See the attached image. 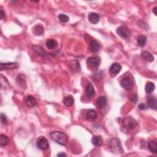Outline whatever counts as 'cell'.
Instances as JSON below:
<instances>
[{
  "label": "cell",
  "mask_w": 157,
  "mask_h": 157,
  "mask_svg": "<svg viewBox=\"0 0 157 157\" xmlns=\"http://www.w3.org/2000/svg\"><path fill=\"white\" fill-rule=\"evenodd\" d=\"M137 125V121L131 117H126L122 120V125L127 130H133Z\"/></svg>",
  "instance_id": "7a4b0ae2"
},
{
  "label": "cell",
  "mask_w": 157,
  "mask_h": 157,
  "mask_svg": "<svg viewBox=\"0 0 157 157\" xmlns=\"http://www.w3.org/2000/svg\"><path fill=\"white\" fill-rule=\"evenodd\" d=\"M100 15L95 12H91L88 15V20L93 24H96L100 21Z\"/></svg>",
  "instance_id": "4fadbf2b"
},
{
  "label": "cell",
  "mask_w": 157,
  "mask_h": 157,
  "mask_svg": "<svg viewBox=\"0 0 157 157\" xmlns=\"http://www.w3.org/2000/svg\"><path fill=\"white\" fill-rule=\"evenodd\" d=\"M97 118V113L96 111L93 109H90L87 113L86 119L87 120L93 121L95 120Z\"/></svg>",
  "instance_id": "ac0fdd59"
},
{
  "label": "cell",
  "mask_w": 157,
  "mask_h": 157,
  "mask_svg": "<svg viewBox=\"0 0 157 157\" xmlns=\"http://www.w3.org/2000/svg\"><path fill=\"white\" fill-rule=\"evenodd\" d=\"M96 105L99 109H103L107 105V98L105 96H100L96 100Z\"/></svg>",
  "instance_id": "9a60e30c"
},
{
  "label": "cell",
  "mask_w": 157,
  "mask_h": 157,
  "mask_svg": "<svg viewBox=\"0 0 157 157\" xmlns=\"http://www.w3.org/2000/svg\"><path fill=\"white\" fill-rule=\"evenodd\" d=\"M89 48L90 51L92 53H96L100 51L101 48V46L100 43L97 41L92 40L90 41L89 44Z\"/></svg>",
  "instance_id": "8fae6325"
},
{
  "label": "cell",
  "mask_w": 157,
  "mask_h": 157,
  "mask_svg": "<svg viewBox=\"0 0 157 157\" xmlns=\"http://www.w3.org/2000/svg\"><path fill=\"white\" fill-rule=\"evenodd\" d=\"M148 148L149 150L154 154H156L157 152V144L155 141H151L149 142Z\"/></svg>",
  "instance_id": "d4e9b609"
},
{
  "label": "cell",
  "mask_w": 157,
  "mask_h": 157,
  "mask_svg": "<svg viewBox=\"0 0 157 157\" xmlns=\"http://www.w3.org/2000/svg\"><path fill=\"white\" fill-rule=\"evenodd\" d=\"M10 87L9 83L6 78L1 74V88L3 90H8Z\"/></svg>",
  "instance_id": "7402d4cb"
},
{
  "label": "cell",
  "mask_w": 157,
  "mask_h": 157,
  "mask_svg": "<svg viewBox=\"0 0 157 157\" xmlns=\"http://www.w3.org/2000/svg\"><path fill=\"white\" fill-rule=\"evenodd\" d=\"M138 108L140 110L144 111V110H145L147 109V106L145 104H144V103H141V104H140L139 105Z\"/></svg>",
  "instance_id": "4dcf8cb0"
},
{
  "label": "cell",
  "mask_w": 157,
  "mask_h": 157,
  "mask_svg": "<svg viewBox=\"0 0 157 157\" xmlns=\"http://www.w3.org/2000/svg\"><path fill=\"white\" fill-rule=\"evenodd\" d=\"M147 104L152 109H156L157 107V101L155 96H149L147 99Z\"/></svg>",
  "instance_id": "5bb4252c"
},
{
  "label": "cell",
  "mask_w": 157,
  "mask_h": 157,
  "mask_svg": "<svg viewBox=\"0 0 157 157\" xmlns=\"http://www.w3.org/2000/svg\"><path fill=\"white\" fill-rule=\"evenodd\" d=\"M70 66L74 71H78L80 70L81 66L80 64L76 60H72L70 62Z\"/></svg>",
  "instance_id": "83f0119b"
},
{
  "label": "cell",
  "mask_w": 157,
  "mask_h": 157,
  "mask_svg": "<svg viewBox=\"0 0 157 157\" xmlns=\"http://www.w3.org/2000/svg\"><path fill=\"white\" fill-rule=\"evenodd\" d=\"M25 103L28 107H33V106L36 105L37 101H36L35 98H34L33 96L29 95L26 98Z\"/></svg>",
  "instance_id": "d6986e66"
},
{
  "label": "cell",
  "mask_w": 157,
  "mask_h": 157,
  "mask_svg": "<svg viewBox=\"0 0 157 157\" xmlns=\"http://www.w3.org/2000/svg\"><path fill=\"white\" fill-rule=\"evenodd\" d=\"M155 89V85L153 82H147V84L145 85V90L147 93H150L153 92Z\"/></svg>",
  "instance_id": "484cf974"
},
{
  "label": "cell",
  "mask_w": 157,
  "mask_h": 157,
  "mask_svg": "<svg viewBox=\"0 0 157 157\" xmlns=\"http://www.w3.org/2000/svg\"><path fill=\"white\" fill-rule=\"evenodd\" d=\"M110 149L114 153H122L123 149L121 145L120 141L117 138H113L110 141Z\"/></svg>",
  "instance_id": "277c9868"
},
{
  "label": "cell",
  "mask_w": 157,
  "mask_h": 157,
  "mask_svg": "<svg viewBox=\"0 0 157 157\" xmlns=\"http://www.w3.org/2000/svg\"><path fill=\"white\" fill-rule=\"evenodd\" d=\"M122 70V66L118 63H113L109 68V73L111 76H115L118 73H119Z\"/></svg>",
  "instance_id": "9c48e42d"
},
{
  "label": "cell",
  "mask_w": 157,
  "mask_h": 157,
  "mask_svg": "<svg viewBox=\"0 0 157 157\" xmlns=\"http://www.w3.org/2000/svg\"><path fill=\"white\" fill-rule=\"evenodd\" d=\"M57 156H67V155L64 153H60L57 155Z\"/></svg>",
  "instance_id": "836d02e7"
},
{
  "label": "cell",
  "mask_w": 157,
  "mask_h": 157,
  "mask_svg": "<svg viewBox=\"0 0 157 157\" xmlns=\"http://www.w3.org/2000/svg\"><path fill=\"white\" fill-rule=\"evenodd\" d=\"M32 49L34 52L38 54V55L41 56L43 58H46L48 56V53H47V52L44 50L41 46H34L32 47Z\"/></svg>",
  "instance_id": "30bf717a"
},
{
  "label": "cell",
  "mask_w": 157,
  "mask_h": 157,
  "mask_svg": "<svg viewBox=\"0 0 157 157\" xmlns=\"http://www.w3.org/2000/svg\"><path fill=\"white\" fill-rule=\"evenodd\" d=\"M156 9H157V6H155V7L154 8V9H153V12H154V14L155 15V16H156Z\"/></svg>",
  "instance_id": "e575fe53"
},
{
  "label": "cell",
  "mask_w": 157,
  "mask_h": 157,
  "mask_svg": "<svg viewBox=\"0 0 157 157\" xmlns=\"http://www.w3.org/2000/svg\"><path fill=\"white\" fill-rule=\"evenodd\" d=\"M92 144L96 147H100L103 144V141L102 137L101 136H95L92 138L91 140Z\"/></svg>",
  "instance_id": "e0dca14e"
},
{
  "label": "cell",
  "mask_w": 157,
  "mask_h": 157,
  "mask_svg": "<svg viewBox=\"0 0 157 157\" xmlns=\"http://www.w3.org/2000/svg\"><path fill=\"white\" fill-rule=\"evenodd\" d=\"M36 145L38 148L42 150H47L49 148V144L47 139L44 137H39L36 141Z\"/></svg>",
  "instance_id": "8992f818"
},
{
  "label": "cell",
  "mask_w": 157,
  "mask_h": 157,
  "mask_svg": "<svg viewBox=\"0 0 157 157\" xmlns=\"http://www.w3.org/2000/svg\"><path fill=\"white\" fill-rule=\"evenodd\" d=\"M9 143V139L8 136L4 134L0 135V145L1 146H5L8 145Z\"/></svg>",
  "instance_id": "4316f807"
},
{
  "label": "cell",
  "mask_w": 157,
  "mask_h": 157,
  "mask_svg": "<svg viewBox=\"0 0 157 157\" xmlns=\"http://www.w3.org/2000/svg\"><path fill=\"white\" fill-rule=\"evenodd\" d=\"M117 33L123 38H128L131 35L130 29L125 25L119 27L117 29Z\"/></svg>",
  "instance_id": "5b68a950"
},
{
  "label": "cell",
  "mask_w": 157,
  "mask_h": 157,
  "mask_svg": "<svg viewBox=\"0 0 157 157\" xmlns=\"http://www.w3.org/2000/svg\"><path fill=\"white\" fill-rule=\"evenodd\" d=\"M130 100H131V101H132V102H133L134 101V100H135V101H137V95H133V96H132V97L130 98Z\"/></svg>",
  "instance_id": "d6a6232c"
},
{
  "label": "cell",
  "mask_w": 157,
  "mask_h": 157,
  "mask_svg": "<svg viewBox=\"0 0 157 157\" xmlns=\"http://www.w3.org/2000/svg\"><path fill=\"white\" fill-rule=\"evenodd\" d=\"M46 46L48 49H55L58 47V42L53 39H48L46 41Z\"/></svg>",
  "instance_id": "ffe728a7"
},
{
  "label": "cell",
  "mask_w": 157,
  "mask_h": 157,
  "mask_svg": "<svg viewBox=\"0 0 157 157\" xmlns=\"http://www.w3.org/2000/svg\"><path fill=\"white\" fill-rule=\"evenodd\" d=\"M137 44L141 47H144L147 42V38L144 35H139L137 39Z\"/></svg>",
  "instance_id": "cb8c5ba5"
},
{
  "label": "cell",
  "mask_w": 157,
  "mask_h": 157,
  "mask_svg": "<svg viewBox=\"0 0 157 157\" xmlns=\"http://www.w3.org/2000/svg\"><path fill=\"white\" fill-rule=\"evenodd\" d=\"M50 137L52 141L61 145H66L68 141V137L66 134L61 131H53L50 134Z\"/></svg>",
  "instance_id": "6da1fadb"
},
{
  "label": "cell",
  "mask_w": 157,
  "mask_h": 157,
  "mask_svg": "<svg viewBox=\"0 0 157 157\" xmlns=\"http://www.w3.org/2000/svg\"><path fill=\"white\" fill-rule=\"evenodd\" d=\"M1 122L3 125L7 124V123H8L7 117L5 115V114H4L3 113H1Z\"/></svg>",
  "instance_id": "f546056e"
},
{
  "label": "cell",
  "mask_w": 157,
  "mask_h": 157,
  "mask_svg": "<svg viewBox=\"0 0 157 157\" xmlns=\"http://www.w3.org/2000/svg\"><path fill=\"white\" fill-rule=\"evenodd\" d=\"M58 18L61 22H62L63 23L68 22L69 20H70V18H69V17L68 16H66V15L63 14H59L58 16Z\"/></svg>",
  "instance_id": "f1b7e54d"
},
{
  "label": "cell",
  "mask_w": 157,
  "mask_h": 157,
  "mask_svg": "<svg viewBox=\"0 0 157 157\" xmlns=\"http://www.w3.org/2000/svg\"><path fill=\"white\" fill-rule=\"evenodd\" d=\"M4 16H5V12H4L3 9L2 8H1V9H0V17H1V20H2Z\"/></svg>",
  "instance_id": "1f68e13d"
},
{
  "label": "cell",
  "mask_w": 157,
  "mask_h": 157,
  "mask_svg": "<svg viewBox=\"0 0 157 157\" xmlns=\"http://www.w3.org/2000/svg\"><path fill=\"white\" fill-rule=\"evenodd\" d=\"M18 63L16 62H8L5 63H1V64H0V69H1V71L13 70V69L18 68Z\"/></svg>",
  "instance_id": "52a82bcc"
},
{
  "label": "cell",
  "mask_w": 157,
  "mask_h": 157,
  "mask_svg": "<svg viewBox=\"0 0 157 157\" xmlns=\"http://www.w3.org/2000/svg\"><path fill=\"white\" fill-rule=\"evenodd\" d=\"M63 103L66 106L71 107L74 103V98L72 96H68L64 98Z\"/></svg>",
  "instance_id": "603a6c76"
},
{
  "label": "cell",
  "mask_w": 157,
  "mask_h": 157,
  "mask_svg": "<svg viewBox=\"0 0 157 157\" xmlns=\"http://www.w3.org/2000/svg\"><path fill=\"white\" fill-rule=\"evenodd\" d=\"M101 58L98 56H92L88 58L87 60V67L92 70L96 69L100 66L101 64Z\"/></svg>",
  "instance_id": "3957f363"
},
{
  "label": "cell",
  "mask_w": 157,
  "mask_h": 157,
  "mask_svg": "<svg viewBox=\"0 0 157 157\" xmlns=\"http://www.w3.org/2000/svg\"><path fill=\"white\" fill-rule=\"evenodd\" d=\"M141 57L143 58L144 60L148 61L149 62H152L154 61V57L150 53L147 51H143L141 52Z\"/></svg>",
  "instance_id": "44dd1931"
},
{
  "label": "cell",
  "mask_w": 157,
  "mask_h": 157,
  "mask_svg": "<svg viewBox=\"0 0 157 157\" xmlns=\"http://www.w3.org/2000/svg\"><path fill=\"white\" fill-rule=\"evenodd\" d=\"M44 29L41 24H38L33 29V33L36 36H41L44 33Z\"/></svg>",
  "instance_id": "2e32d148"
},
{
  "label": "cell",
  "mask_w": 157,
  "mask_h": 157,
  "mask_svg": "<svg viewBox=\"0 0 157 157\" xmlns=\"http://www.w3.org/2000/svg\"><path fill=\"white\" fill-rule=\"evenodd\" d=\"M122 86L125 90H130L133 87V82L130 77H125L122 81Z\"/></svg>",
  "instance_id": "ba28073f"
},
{
  "label": "cell",
  "mask_w": 157,
  "mask_h": 157,
  "mask_svg": "<svg viewBox=\"0 0 157 157\" xmlns=\"http://www.w3.org/2000/svg\"><path fill=\"white\" fill-rule=\"evenodd\" d=\"M85 93L87 96L91 98L95 95V88L91 83H88L85 87Z\"/></svg>",
  "instance_id": "7c38bea8"
}]
</instances>
